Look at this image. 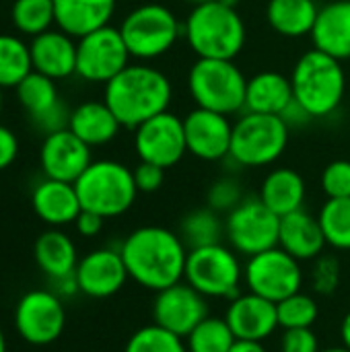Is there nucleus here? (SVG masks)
Returning a JSON list of instances; mask_svg holds the SVG:
<instances>
[{"label": "nucleus", "mask_w": 350, "mask_h": 352, "mask_svg": "<svg viewBox=\"0 0 350 352\" xmlns=\"http://www.w3.org/2000/svg\"><path fill=\"white\" fill-rule=\"evenodd\" d=\"M120 254L128 276L149 291H163L184 280L188 248L175 231L146 225L132 231Z\"/></svg>", "instance_id": "1"}, {"label": "nucleus", "mask_w": 350, "mask_h": 352, "mask_svg": "<svg viewBox=\"0 0 350 352\" xmlns=\"http://www.w3.org/2000/svg\"><path fill=\"white\" fill-rule=\"evenodd\" d=\"M173 85L169 76L146 64H128L103 91V101L116 113L122 128H138L146 120L169 109Z\"/></svg>", "instance_id": "2"}, {"label": "nucleus", "mask_w": 350, "mask_h": 352, "mask_svg": "<svg viewBox=\"0 0 350 352\" xmlns=\"http://www.w3.org/2000/svg\"><path fill=\"white\" fill-rule=\"evenodd\" d=\"M184 37L196 58L235 60L245 45L248 31L237 8L210 0L190 10Z\"/></svg>", "instance_id": "3"}, {"label": "nucleus", "mask_w": 350, "mask_h": 352, "mask_svg": "<svg viewBox=\"0 0 350 352\" xmlns=\"http://www.w3.org/2000/svg\"><path fill=\"white\" fill-rule=\"evenodd\" d=\"M291 82L295 99L314 116V120L332 116L347 93L342 62L316 47L299 56L291 72Z\"/></svg>", "instance_id": "4"}, {"label": "nucleus", "mask_w": 350, "mask_h": 352, "mask_svg": "<svg viewBox=\"0 0 350 352\" xmlns=\"http://www.w3.org/2000/svg\"><path fill=\"white\" fill-rule=\"evenodd\" d=\"M188 91L196 107L231 118L245 111L248 76L235 60L196 58L188 72Z\"/></svg>", "instance_id": "5"}, {"label": "nucleus", "mask_w": 350, "mask_h": 352, "mask_svg": "<svg viewBox=\"0 0 350 352\" xmlns=\"http://www.w3.org/2000/svg\"><path fill=\"white\" fill-rule=\"evenodd\" d=\"M83 210L101 214L103 219L122 217L132 208L140 194L134 182V171L120 161H93L74 182Z\"/></svg>", "instance_id": "6"}, {"label": "nucleus", "mask_w": 350, "mask_h": 352, "mask_svg": "<svg viewBox=\"0 0 350 352\" xmlns=\"http://www.w3.org/2000/svg\"><path fill=\"white\" fill-rule=\"evenodd\" d=\"M291 128L281 116L243 111L233 122L229 159L237 167H266L276 163L287 151Z\"/></svg>", "instance_id": "7"}, {"label": "nucleus", "mask_w": 350, "mask_h": 352, "mask_svg": "<svg viewBox=\"0 0 350 352\" xmlns=\"http://www.w3.org/2000/svg\"><path fill=\"white\" fill-rule=\"evenodd\" d=\"M120 33L132 58L155 60L171 52L177 39L184 37V23L169 6L146 2L124 16Z\"/></svg>", "instance_id": "8"}, {"label": "nucleus", "mask_w": 350, "mask_h": 352, "mask_svg": "<svg viewBox=\"0 0 350 352\" xmlns=\"http://www.w3.org/2000/svg\"><path fill=\"white\" fill-rule=\"evenodd\" d=\"M184 280L206 299H233L239 295L243 266L237 252L223 243L194 248L188 250Z\"/></svg>", "instance_id": "9"}, {"label": "nucleus", "mask_w": 350, "mask_h": 352, "mask_svg": "<svg viewBox=\"0 0 350 352\" xmlns=\"http://www.w3.org/2000/svg\"><path fill=\"white\" fill-rule=\"evenodd\" d=\"M281 217L272 212L260 196L243 198L225 219V237L241 256H256L278 245Z\"/></svg>", "instance_id": "10"}, {"label": "nucleus", "mask_w": 350, "mask_h": 352, "mask_svg": "<svg viewBox=\"0 0 350 352\" xmlns=\"http://www.w3.org/2000/svg\"><path fill=\"white\" fill-rule=\"evenodd\" d=\"M66 328L62 297L47 289L27 291L14 307V330L33 346L54 344Z\"/></svg>", "instance_id": "11"}, {"label": "nucleus", "mask_w": 350, "mask_h": 352, "mask_svg": "<svg viewBox=\"0 0 350 352\" xmlns=\"http://www.w3.org/2000/svg\"><path fill=\"white\" fill-rule=\"evenodd\" d=\"M243 280L248 289L274 303L301 291L303 270L301 262L287 254L283 248H272L248 258L243 268Z\"/></svg>", "instance_id": "12"}, {"label": "nucleus", "mask_w": 350, "mask_h": 352, "mask_svg": "<svg viewBox=\"0 0 350 352\" xmlns=\"http://www.w3.org/2000/svg\"><path fill=\"white\" fill-rule=\"evenodd\" d=\"M130 52L120 27H101L76 39V74L89 82L107 85L130 64Z\"/></svg>", "instance_id": "13"}, {"label": "nucleus", "mask_w": 350, "mask_h": 352, "mask_svg": "<svg viewBox=\"0 0 350 352\" xmlns=\"http://www.w3.org/2000/svg\"><path fill=\"white\" fill-rule=\"evenodd\" d=\"M134 151L140 161L163 169L175 167L188 153L184 118L167 109L146 120L134 128Z\"/></svg>", "instance_id": "14"}, {"label": "nucleus", "mask_w": 350, "mask_h": 352, "mask_svg": "<svg viewBox=\"0 0 350 352\" xmlns=\"http://www.w3.org/2000/svg\"><path fill=\"white\" fill-rule=\"evenodd\" d=\"M184 132L188 153L196 159L208 163L229 159L233 138V122L229 116L194 107L184 116Z\"/></svg>", "instance_id": "15"}, {"label": "nucleus", "mask_w": 350, "mask_h": 352, "mask_svg": "<svg viewBox=\"0 0 350 352\" xmlns=\"http://www.w3.org/2000/svg\"><path fill=\"white\" fill-rule=\"evenodd\" d=\"M208 318L206 297L192 289L188 283H177L157 293L153 303V322L179 338L188 334Z\"/></svg>", "instance_id": "16"}, {"label": "nucleus", "mask_w": 350, "mask_h": 352, "mask_svg": "<svg viewBox=\"0 0 350 352\" xmlns=\"http://www.w3.org/2000/svg\"><path fill=\"white\" fill-rule=\"evenodd\" d=\"M39 163L45 177L74 184L93 163V155L91 146L66 128L45 134L39 148Z\"/></svg>", "instance_id": "17"}, {"label": "nucleus", "mask_w": 350, "mask_h": 352, "mask_svg": "<svg viewBox=\"0 0 350 352\" xmlns=\"http://www.w3.org/2000/svg\"><path fill=\"white\" fill-rule=\"evenodd\" d=\"M74 276H76L78 293L91 299L113 297L124 289L126 280L130 278L120 250H109V248L93 250L87 256H83L78 260Z\"/></svg>", "instance_id": "18"}, {"label": "nucleus", "mask_w": 350, "mask_h": 352, "mask_svg": "<svg viewBox=\"0 0 350 352\" xmlns=\"http://www.w3.org/2000/svg\"><path fill=\"white\" fill-rule=\"evenodd\" d=\"M225 320L235 338L248 342H264L281 328L276 303L252 291L231 299Z\"/></svg>", "instance_id": "19"}, {"label": "nucleus", "mask_w": 350, "mask_h": 352, "mask_svg": "<svg viewBox=\"0 0 350 352\" xmlns=\"http://www.w3.org/2000/svg\"><path fill=\"white\" fill-rule=\"evenodd\" d=\"M33 70L62 80L76 74V41L62 29H50L35 35L29 43Z\"/></svg>", "instance_id": "20"}, {"label": "nucleus", "mask_w": 350, "mask_h": 352, "mask_svg": "<svg viewBox=\"0 0 350 352\" xmlns=\"http://www.w3.org/2000/svg\"><path fill=\"white\" fill-rule=\"evenodd\" d=\"M31 206L43 223L58 229L66 225H74L76 217L83 210L74 184L50 179V177H45L35 186L31 194Z\"/></svg>", "instance_id": "21"}, {"label": "nucleus", "mask_w": 350, "mask_h": 352, "mask_svg": "<svg viewBox=\"0 0 350 352\" xmlns=\"http://www.w3.org/2000/svg\"><path fill=\"white\" fill-rule=\"evenodd\" d=\"M326 237L318 217L305 208L295 210L287 217H281L278 248L291 254L299 262H309L322 256L326 248Z\"/></svg>", "instance_id": "22"}, {"label": "nucleus", "mask_w": 350, "mask_h": 352, "mask_svg": "<svg viewBox=\"0 0 350 352\" xmlns=\"http://www.w3.org/2000/svg\"><path fill=\"white\" fill-rule=\"evenodd\" d=\"M314 47L336 58H350V0H334L320 8L311 29Z\"/></svg>", "instance_id": "23"}, {"label": "nucleus", "mask_w": 350, "mask_h": 352, "mask_svg": "<svg viewBox=\"0 0 350 352\" xmlns=\"http://www.w3.org/2000/svg\"><path fill=\"white\" fill-rule=\"evenodd\" d=\"M118 0H54L56 25L64 33L80 39L101 27H107Z\"/></svg>", "instance_id": "24"}, {"label": "nucleus", "mask_w": 350, "mask_h": 352, "mask_svg": "<svg viewBox=\"0 0 350 352\" xmlns=\"http://www.w3.org/2000/svg\"><path fill=\"white\" fill-rule=\"evenodd\" d=\"M295 99L291 76L276 72V70H264L248 78V91H245V111L254 113H270L281 116Z\"/></svg>", "instance_id": "25"}, {"label": "nucleus", "mask_w": 350, "mask_h": 352, "mask_svg": "<svg viewBox=\"0 0 350 352\" xmlns=\"http://www.w3.org/2000/svg\"><path fill=\"white\" fill-rule=\"evenodd\" d=\"M33 258H35V264L39 266V270L50 280L72 276L76 272V266L80 260L76 254V245L70 239V235H66L58 227L43 231L35 239Z\"/></svg>", "instance_id": "26"}, {"label": "nucleus", "mask_w": 350, "mask_h": 352, "mask_svg": "<svg viewBox=\"0 0 350 352\" xmlns=\"http://www.w3.org/2000/svg\"><path fill=\"white\" fill-rule=\"evenodd\" d=\"M68 130L93 148L111 142L120 134L122 124L105 101H85L70 111Z\"/></svg>", "instance_id": "27"}, {"label": "nucleus", "mask_w": 350, "mask_h": 352, "mask_svg": "<svg viewBox=\"0 0 350 352\" xmlns=\"http://www.w3.org/2000/svg\"><path fill=\"white\" fill-rule=\"evenodd\" d=\"M258 196L272 212H276L278 217H287L303 208L307 186L299 171L291 167H276L264 177Z\"/></svg>", "instance_id": "28"}, {"label": "nucleus", "mask_w": 350, "mask_h": 352, "mask_svg": "<svg viewBox=\"0 0 350 352\" xmlns=\"http://www.w3.org/2000/svg\"><path fill=\"white\" fill-rule=\"evenodd\" d=\"M320 6L316 0H268L266 21L283 37L299 39L311 35Z\"/></svg>", "instance_id": "29"}, {"label": "nucleus", "mask_w": 350, "mask_h": 352, "mask_svg": "<svg viewBox=\"0 0 350 352\" xmlns=\"http://www.w3.org/2000/svg\"><path fill=\"white\" fill-rule=\"evenodd\" d=\"M177 235L182 237V241L186 243L188 250L221 243V239L225 235V221L221 219V214L217 210H212L208 206L194 208L179 221Z\"/></svg>", "instance_id": "30"}, {"label": "nucleus", "mask_w": 350, "mask_h": 352, "mask_svg": "<svg viewBox=\"0 0 350 352\" xmlns=\"http://www.w3.org/2000/svg\"><path fill=\"white\" fill-rule=\"evenodd\" d=\"M14 91H17V99H19L21 107L31 116L33 122L43 118L47 111H52L60 103L56 80H52L50 76L39 74L35 70L31 74H27L14 87Z\"/></svg>", "instance_id": "31"}, {"label": "nucleus", "mask_w": 350, "mask_h": 352, "mask_svg": "<svg viewBox=\"0 0 350 352\" xmlns=\"http://www.w3.org/2000/svg\"><path fill=\"white\" fill-rule=\"evenodd\" d=\"M33 72L29 45L8 33H0V87H17L27 74Z\"/></svg>", "instance_id": "32"}, {"label": "nucleus", "mask_w": 350, "mask_h": 352, "mask_svg": "<svg viewBox=\"0 0 350 352\" xmlns=\"http://www.w3.org/2000/svg\"><path fill=\"white\" fill-rule=\"evenodd\" d=\"M318 221L322 225L326 243L334 250H350V198H328L320 208Z\"/></svg>", "instance_id": "33"}, {"label": "nucleus", "mask_w": 350, "mask_h": 352, "mask_svg": "<svg viewBox=\"0 0 350 352\" xmlns=\"http://www.w3.org/2000/svg\"><path fill=\"white\" fill-rule=\"evenodd\" d=\"M12 25L19 33L35 37L56 23L54 0H14L10 8Z\"/></svg>", "instance_id": "34"}, {"label": "nucleus", "mask_w": 350, "mask_h": 352, "mask_svg": "<svg viewBox=\"0 0 350 352\" xmlns=\"http://www.w3.org/2000/svg\"><path fill=\"white\" fill-rule=\"evenodd\" d=\"M237 342L225 318H204L188 334L190 352H229Z\"/></svg>", "instance_id": "35"}, {"label": "nucleus", "mask_w": 350, "mask_h": 352, "mask_svg": "<svg viewBox=\"0 0 350 352\" xmlns=\"http://www.w3.org/2000/svg\"><path fill=\"white\" fill-rule=\"evenodd\" d=\"M278 311V326L283 330H293V328H311L320 316L318 301L307 295V293H293L287 299L276 303Z\"/></svg>", "instance_id": "36"}, {"label": "nucleus", "mask_w": 350, "mask_h": 352, "mask_svg": "<svg viewBox=\"0 0 350 352\" xmlns=\"http://www.w3.org/2000/svg\"><path fill=\"white\" fill-rule=\"evenodd\" d=\"M124 352H186V349L184 338L157 324H151L136 330L128 338Z\"/></svg>", "instance_id": "37"}, {"label": "nucleus", "mask_w": 350, "mask_h": 352, "mask_svg": "<svg viewBox=\"0 0 350 352\" xmlns=\"http://www.w3.org/2000/svg\"><path fill=\"white\" fill-rule=\"evenodd\" d=\"M243 198L245 196L241 184L235 177L227 175L210 184L206 194V206L217 210L219 214H229L237 204H241Z\"/></svg>", "instance_id": "38"}, {"label": "nucleus", "mask_w": 350, "mask_h": 352, "mask_svg": "<svg viewBox=\"0 0 350 352\" xmlns=\"http://www.w3.org/2000/svg\"><path fill=\"white\" fill-rule=\"evenodd\" d=\"M340 285V262L334 256H320L311 268V289L318 295H334Z\"/></svg>", "instance_id": "39"}, {"label": "nucleus", "mask_w": 350, "mask_h": 352, "mask_svg": "<svg viewBox=\"0 0 350 352\" xmlns=\"http://www.w3.org/2000/svg\"><path fill=\"white\" fill-rule=\"evenodd\" d=\"M322 190L328 198H350V161L336 159L324 167Z\"/></svg>", "instance_id": "40"}, {"label": "nucleus", "mask_w": 350, "mask_h": 352, "mask_svg": "<svg viewBox=\"0 0 350 352\" xmlns=\"http://www.w3.org/2000/svg\"><path fill=\"white\" fill-rule=\"evenodd\" d=\"M281 352H320L318 334L311 328L285 330L281 338Z\"/></svg>", "instance_id": "41"}, {"label": "nucleus", "mask_w": 350, "mask_h": 352, "mask_svg": "<svg viewBox=\"0 0 350 352\" xmlns=\"http://www.w3.org/2000/svg\"><path fill=\"white\" fill-rule=\"evenodd\" d=\"M132 171H134L136 188H138V192H142V194H155V192L161 190V186L165 184V171H167V169H163V167H159V165L140 161Z\"/></svg>", "instance_id": "42"}, {"label": "nucleus", "mask_w": 350, "mask_h": 352, "mask_svg": "<svg viewBox=\"0 0 350 352\" xmlns=\"http://www.w3.org/2000/svg\"><path fill=\"white\" fill-rule=\"evenodd\" d=\"M19 155V140L14 132L0 124V171L8 169Z\"/></svg>", "instance_id": "43"}, {"label": "nucleus", "mask_w": 350, "mask_h": 352, "mask_svg": "<svg viewBox=\"0 0 350 352\" xmlns=\"http://www.w3.org/2000/svg\"><path fill=\"white\" fill-rule=\"evenodd\" d=\"M103 223H105V219L101 214L91 212V210H80V214L74 221V227H76L78 235H83V237H97L103 229Z\"/></svg>", "instance_id": "44"}, {"label": "nucleus", "mask_w": 350, "mask_h": 352, "mask_svg": "<svg viewBox=\"0 0 350 352\" xmlns=\"http://www.w3.org/2000/svg\"><path fill=\"white\" fill-rule=\"evenodd\" d=\"M281 118L285 120V124H287L289 128H303V126H307V124L314 120V116H311L297 99H293V103L281 113Z\"/></svg>", "instance_id": "45"}, {"label": "nucleus", "mask_w": 350, "mask_h": 352, "mask_svg": "<svg viewBox=\"0 0 350 352\" xmlns=\"http://www.w3.org/2000/svg\"><path fill=\"white\" fill-rule=\"evenodd\" d=\"M229 352H266L262 342H248V340H237Z\"/></svg>", "instance_id": "46"}, {"label": "nucleus", "mask_w": 350, "mask_h": 352, "mask_svg": "<svg viewBox=\"0 0 350 352\" xmlns=\"http://www.w3.org/2000/svg\"><path fill=\"white\" fill-rule=\"evenodd\" d=\"M340 338H342V346H347L350 351V311L340 324Z\"/></svg>", "instance_id": "47"}, {"label": "nucleus", "mask_w": 350, "mask_h": 352, "mask_svg": "<svg viewBox=\"0 0 350 352\" xmlns=\"http://www.w3.org/2000/svg\"><path fill=\"white\" fill-rule=\"evenodd\" d=\"M6 351H8V346H6V336H4V330H2V326H0V352Z\"/></svg>", "instance_id": "48"}, {"label": "nucleus", "mask_w": 350, "mask_h": 352, "mask_svg": "<svg viewBox=\"0 0 350 352\" xmlns=\"http://www.w3.org/2000/svg\"><path fill=\"white\" fill-rule=\"evenodd\" d=\"M320 352H350L347 346H334V349H324V351Z\"/></svg>", "instance_id": "49"}, {"label": "nucleus", "mask_w": 350, "mask_h": 352, "mask_svg": "<svg viewBox=\"0 0 350 352\" xmlns=\"http://www.w3.org/2000/svg\"><path fill=\"white\" fill-rule=\"evenodd\" d=\"M219 2H223L227 6H233V8H237V4H239V0H219Z\"/></svg>", "instance_id": "50"}, {"label": "nucleus", "mask_w": 350, "mask_h": 352, "mask_svg": "<svg viewBox=\"0 0 350 352\" xmlns=\"http://www.w3.org/2000/svg\"><path fill=\"white\" fill-rule=\"evenodd\" d=\"M192 6H198V4H204V2H210V0H188Z\"/></svg>", "instance_id": "51"}, {"label": "nucleus", "mask_w": 350, "mask_h": 352, "mask_svg": "<svg viewBox=\"0 0 350 352\" xmlns=\"http://www.w3.org/2000/svg\"><path fill=\"white\" fill-rule=\"evenodd\" d=\"M0 111H2V87H0Z\"/></svg>", "instance_id": "52"}, {"label": "nucleus", "mask_w": 350, "mask_h": 352, "mask_svg": "<svg viewBox=\"0 0 350 352\" xmlns=\"http://www.w3.org/2000/svg\"><path fill=\"white\" fill-rule=\"evenodd\" d=\"M186 352H190V351H186Z\"/></svg>", "instance_id": "53"}]
</instances>
